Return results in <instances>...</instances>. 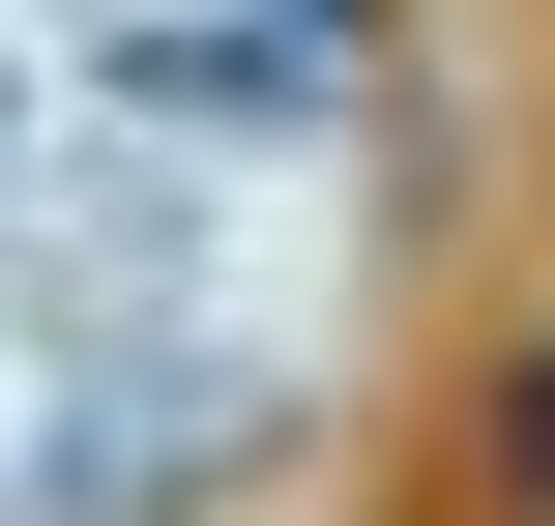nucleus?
<instances>
[{"label": "nucleus", "instance_id": "obj_1", "mask_svg": "<svg viewBox=\"0 0 555 526\" xmlns=\"http://www.w3.org/2000/svg\"><path fill=\"white\" fill-rule=\"evenodd\" d=\"M498 498H555V351H527V381H498Z\"/></svg>", "mask_w": 555, "mask_h": 526}]
</instances>
